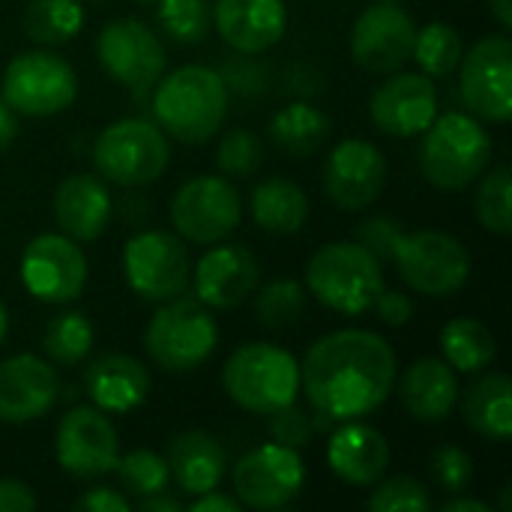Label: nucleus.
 Listing matches in <instances>:
<instances>
[{
	"label": "nucleus",
	"mask_w": 512,
	"mask_h": 512,
	"mask_svg": "<svg viewBox=\"0 0 512 512\" xmlns=\"http://www.w3.org/2000/svg\"><path fill=\"white\" fill-rule=\"evenodd\" d=\"M393 345L360 327L318 339L300 363V387L309 405L336 423L378 411L396 384Z\"/></svg>",
	"instance_id": "f257e3e1"
},
{
	"label": "nucleus",
	"mask_w": 512,
	"mask_h": 512,
	"mask_svg": "<svg viewBox=\"0 0 512 512\" xmlns=\"http://www.w3.org/2000/svg\"><path fill=\"white\" fill-rule=\"evenodd\" d=\"M228 114V81L222 72L186 63L174 72H162L153 90V117L156 126L177 138L180 144L210 141Z\"/></svg>",
	"instance_id": "f03ea898"
},
{
	"label": "nucleus",
	"mask_w": 512,
	"mask_h": 512,
	"mask_svg": "<svg viewBox=\"0 0 512 512\" xmlns=\"http://www.w3.org/2000/svg\"><path fill=\"white\" fill-rule=\"evenodd\" d=\"M492 159V135L474 114L447 111L423 129L420 168L423 177L444 192L468 189Z\"/></svg>",
	"instance_id": "7ed1b4c3"
},
{
	"label": "nucleus",
	"mask_w": 512,
	"mask_h": 512,
	"mask_svg": "<svg viewBox=\"0 0 512 512\" xmlns=\"http://www.w3.org/2000/svg\"><path fill=\"white\" fill-rule=\"evenodd\" d=\"M306 291L339 315H363L384 291V270L357 240L327 243L306 264Z\"/></svg>",
	"instance_id": "20e7f679"
},
{
	"label": "nucleus",
	"mask_w": 512,
	"mask_h": 512,
	"mask_svg": "<svg viewBox=\"0 0 512 512\" xmlns=\"http://www.w3.org/2000/svg\"><path fill=\"white\" fill-rule=\"evenodd\" d=\"M222 387L234 405H240L249 414L267 417L297 402L300 363L279 345L249 342L228 357L222 369Z\"/></svg>",
	"instance_id": "39448f33"
},
{
	"label": "nucleus",
	"mask_w": 512,
	"mask_h": 512,
	"mask_svg": "<svg viewBox=\"0 0 512 512\" xmlns=\"http://www.w3.org/2000/svg\"><path fill=\"white\" fill-rule=\"evenodd\" d=\"M219 345V327L213 312L198 297H171L159 303L144 330L147 357L165 369L186 375L210 360Z\"/></svg>",
	"instance_id": "423d86ee"
},
{
	"label": "nucleus",
	"mask_w": 512,
	"mask_h": 512,
	"mask_svg": "<svg viewBox=\"0 0 512 512\" xmlns=\"http://www.w3.org/2000/svg\"><path fill=\"white\" fill-rule=\"evenodd\" d=\"M171 159V147L165 132L153 120L123 117L105 126L93 144L96 174L123 189H141L156 183Z\"/></svg>",
	"instance_id": "0eeeda50"
},
{
	"label": "nucleus",
	"mask_w": 512,
	"mask_h": 512,
	"mask_svg": "<svg viewBox=\"0 0 512 512\" xmlns=\"http://www.w3.org/2000/svg\"><path fill=\"white\" fill-rule=\"evenodd\" d=\"M390 261L399 267L405 285L423 297H450L471 279V255L447 231H402Z\"/></svg>",
	"instance_id": "6e6552de"
},
{
	"label": "nucleus",
	"mask_w": 512,
	"mask_h": 512,
	"mask_svg": "<svg viewBox=\"0 0 512 512\" xmlns=\"http://www.w3.org/2000/svg\"><path fill=\"white\" fill-rule=\"evenodd\" d=\"M0 96L15 114L51 117L75 102L78 78L63 57L51 51H24L3 69Z\"/></svg>",
	"instance_id": "1a4fd4ad"
},
{
	"label": "nucleus",
	"mask_w": 512,
	"mask_h": 512,
	"mask_svg": "<svg viewBox=\"0 0 512 512\" xmlns=\"http://www.w3.org/2000/svg\"><path fill=\"white\" fill-rule=\"evenodd\" d=\"M240 219H243V201L225 174L192 177L171 198L174 234L198 246H213L228 240L237 231Z\"/></svg>",
	"instance_id": "9d476101"
},
{
	"label": "nucleus",
	"mask_w": 512,
	"mask_h": 512,
	"mask_svg": "<svg viewBox=\"0 0 512 512\" xmlns=\"http://www.w3.org/2000/svg\"><path fill=\"white\" fill-rule=\"evenodd\" d=\"M123 276L147 303H165L189 288V249L171 231H138L123 246Z\"/></svg>",
	"instance_id": "9b49d317"
},
{
	"label": "nucleus",
	"mask_w": 512,
	"mask_h": 512,
	"mask_svg": "<svg viewBox=\"0 0 512 512\" xmlns=\"http://www.w3.org/2000/svg\"><path fill=\"white\" fill-rule=\"evenodd\" d=\"M231 483L234 498L243 507L258 512L282 510L300 495L306 483V465L300 459V450L270 441L240 456L231 471Z\"/></svg>",
	"instance_id": "f8f14e48"
},
{
	"label": "nucleus",
	"mask_w": 512,
	"mask_h": 512,
	"mask_svg": "<svg viewBox=\"0 0 512 512\" xmlns=\"http://www.w3.org/2000/svg\"><path fill=\"white\" fill-rule=\"evenodd\" d=\"M459 90L468 111L486 123H507L512 117V42L507 33L483 36L462 54Z\"/></svg>",
	"instance_id": "ddd939ff"
},
{
	"label": "nucleus",
	"mask_w": 512,
	"mask_h": 512,
	"mask_svg": "<svg viewBox=\"0 0 512 512\" xmlns=\"http://www.w3.org/2000/svg\"><path fill=\"white\" fill-rule=\"evenodd\" d=\"M99 66L123 87L150 90L165 72V45L153 27L138 18H114L96 36Z\"/></svg>",
	"instance_id": "4468645a"
},
{
	"label": "nucleus",
	"mask_w": 512,
	"mask_h": 512,
	"mask_svg": "<svg viewBox=\"0 0 512 512\" xmlns=\"http://www.w3.org/2000/svg\"><path fill=\"white\" fill-rule=\"evenodd\" d=\"M57 465L75 480H96L114 471L120 459V438L114 423L96 405L72 408L60 417L54 432Z\"/></svg>",
	"instance_id": "2eb2a0df"
},
{
	"label": "nucleus",
	"mask_w": 512,
	"mask_h": 512,
	"mask_svg": "<svg viewBox=\"0 0 512 512\" xmlns=\"http://www.w3.org/2000/svg\"><path fill=\"white\" fill-rule=\"evenodd\" d=\"M21 282L42 303H72L87 285V258L66 234H39L24 246Z\"/></svg>",
	"instance_id": "dca6fc26"
},
{
	"label": "nucleus",
	"mask_w": 512,
	"mask_h": 512,
	"mask_svg": "<svg viewBox=\"0 0 512 512\" xmlns=\"http://www.w3.org/2000/svg\"><path fill=\"white\" fill-rule=\"evenodd\" d=\"M417 24L399 3L363 9L351 27V57L360 69L390 75L411 60Z\"/></svg>",
	"instance_id": "f3484780"
},
{
	"label": "nucleus",
	"mask_w": 512,
	"mask_h": 512,
	"mask_svg": "<svg viewBox=\"0 0 512 512\" xmlns=\"http://www.w3.org/2000/svg\"><path fill=\"white\" fill-rule=\"evenodd\" d=\"M387 186L384 153L363 138L339 141L324 162V189L339 210H366Z\"/></svg>",
	"instance_id": "a211bd4d"
},
{
	"label": "nucleus",
	"mask_w": 512,
	"mask_h": 512,
	"mask_svg": "<svg viewBox=\"0 0 512 512\" xmlns=\"http://www.w3.org/2000/svg\"><path fill=\"white\" fill-rule=\"evenodd\" d=\"M372 123L393 138H414L438 117V87L423 72H390L369 99Z\"/></svg>",
	"instance_id": "6ab92c4d"
},
{
	"label": "nucleus",
	"mask_w": 512,
	"mask_h": 512,
	"mask_svg": "<svg viewBox=\"0 0 512 512\" xmlns=\"http://www.w3.org/2000/svg\"><path fill=\"white\" fill-rule=\"evenodd\" d=\"M261 279V267L258 258L240 246V243H213V249H207L189 282L195 297L207 306V309H237L243 306Z\"/></svg>",
	"instance_id": "aec40b11"
},
{
	"label": "nucleus",
	"mask_w": 512,
	"mask_h": 512,
	"mask_svg": "<svg viewBox=\"0 0 512 512\" xmlns=\"http://www.w3.org/2000/svg\"><path fill=\"white\" fill-rule=\"evenodd\" d=\"M60 396L54 363L36 354H15L0 363V423L24 426L45 417Z\"/></svg>",
	"instance_id": "412c9836"
},
{
	"label": "nucleus",
	"mask_w": 512,
	"mask_h": 512,
	"mask_svg": "<svg viewBox=\"0 0 512 512\" xmlns=\"http://www.w3.org/2000/svg\"><path fill=\"white\" fill-rule=\"evenodd\" d=\"M213 27L237 54L270 51L288 27L285 0H216Z\"/></svg>",
	"instance_id": "4be33fe9"
},
{
	"label": "nucleus",
	"mask_w": 512,
	"mask_h": 512,
	"mask_svg": "<svg viewBox=\"0 0 512 512\" xmlns=\"http://www.w3.org/2000/svg\"><path fill=\"white\" fill-rule=\"evenodd\" d=\"M393 450L390 441L369 423L360 420H345L327 444V465L330 471L357 489L375 486L378 480H384L387 468H390Z\"/></svg>",
	"instance_id": "5701e85b"
},
{
	"label": "nucleus",
	"mask_w": 512,
	"mask_h": 512,
	"mask_svg": "<svg viewBox=\"0 0 512 512\" xmlns=\"http://www.w3.org/2000/svg\"><path fill=\"white\" fill-rule=\"evenodd\" d=\"M54 219L60 234L90 243L105 234L111 219V192L99 174H69L54 189Z\"/></svg>",
	"instance_id": "b1692460"
},
{
	"label": "nucleus",
	"mask_w": 512,
	"mask_h": 512,
	"mask_svg": "<svg viewBox=\"0 0 512 512\" xmlns=\"http://www.w3.org/2000/svg\"><path fill=\"white\" fill-rule=\"evenodd\" d=\"M84 393L99 411L126 414L147 402L150 372L138 357L108 351L84 369Z\"/></svg>",
	"instance_id": "393cba45"
},
{
	"label": "nucleus",
	"mask_w": 512,
	"mask_h": 512,
	"mask_svg": "<svg viewBox=\"0 0 512 512\" xmlns=\"http://www.w3.org/2000/svg\"><path fill=\"white\" fill-rule=\"evenodd\" d=\"M459 393L456 369L444 357L414 360L399 381V399L417 423H444L459 405Z\"/></svg>",
	"instance_id": "a878e982"
},
{
	"label": "nucleus",
	"mask_w": 512,
	"mask_h": 512,
	"mask_svg": "<svg viewBox=\"0 0 512 512\" xmlns=\"http://www.w3.org/2000/svg\"><path fill=\"white\" fill-rule=\"evenodd\" d=\"M165 462L177 489L195 498L210 489H219L228 456H225V447L213 435L192 429V432H180L171 438Z\"/></svg>",
	"instance_id": "bb28decb"
},
{
	"label": "nucleus",
	"mask_w": 512,
	"mask_h": 512,
	"mask_svg": "<svg viewBox=\"0 0 512 512\" xmlns=\"http://www.w3.org/2000/svg\"><path fill=\"white\" fill-rule=\"evenodd\" d=\"M468 426L498 444H507L512 435V384L504 372H489L477 378L462 399Z\"/></svg>",
	"instance_id": "cd10ccee"
},
{
	"label": "nucleus",
	"mask_w": 512,
	"mask_h": 512,
	"mask_svg": "<svg viewBox=\"0 0 512 512\" xmlns=\"http://www.w3.org/2000/svg\"><path fill=\"white\" fill-rule=\"evenodd\" d=\"M252 219L267 234H297L309 219L306 192L288 177H267L252 189Z\"/></svg>",
	"instance_id": "c85d7f7f"
},
{
	"label": "nucleus",
	"mask_w": 512,
	"mask_h": 512,
	"mask_svg": "<svg viewBox=\"0 0 512 512\" xmlns=\"http://www.w3.org/2000/svg\"><path fill=\"white\" fill-rule=\"evenodd\" d=\"M273 144L288 156H312L333 132L330 117L315 108L312 102H291L282 105L267 126Z\"/></svg>",
	"instance_id": "c756f323"
},
{
	"label": "nucleus",
	"mask_w": 512,
	"mask_h": 512,
	"mask_svg": "<svg viewBox=\"0 0 512 512\" xmlns=\"http://www.w3.org/2000/svg\"><path fill=\"white\" fill-rule=\"evenodd\" d=\"M441 354L456 372L477 375L498 357L495 333L480 318H453L441 330Z\"/></svg>",
	"instance_id": "7c9ffc66"
},
{
	"label": "nucleus",
	"mask_w": 512,
	"mask_h": 512,
	"mask_svg": "<svg viewBox=\"0 0 512 512\" xmlns=\"http://www.w3.org/2000/svg\"><path fill=\"white\" fill-rule=\"evenodd\" d=\"M84 27L78 0H30L24 9V33L39 45H63Z\"/></svg>",
	"instance_id": "2f4dec72"
},
{
	"label": "nucleus",
	"mask_w": 512,
	"mask_h": 512,
	"mask_svg": "<svg viewBox=\"0 0 512 512\" xmlns=\"http://www.w3.org/2000/svg\"><path fill=\"white\" fill-rule=\"evenodd\" d=\"M462 54H465V42H462L459 30L453 24H447V21H429L414 36L411 60H417L423 75L447 78V75H453L459 69Z\"/></svg>",
	"instance_id": "473e14b6"
},
{
	"label": "nucleus",
	"mask_w": 512,
	"mask_h": 512,
	"mask_svg": "<svg viewBox=\"0 0 512 512\" xmlns=\"http://www.w3.org/2000/svg\"><path fill=\"white\" fill-rule=\"evenodd\" d=\"M93 348V327L84 312H63L48 321L42 351L54 366H78Z\"/></svg>",
	"instance_id": "72a5a7b5"
},
{
	"label": "nucleus",
	"mask_w": 512,
	"mask_h": 512,
	"mask_svg": "<svg viewBox=\"0 0 512 512\" xmlns=\"http://www.w3.org/2000/svg\"><path fill=\"white\" fill-rule=\"evenodd\" d=\"M306 312V288L297 279H273L255 297V318L267 330H288Z\"/></svg>",
	"instance_id": "f704fd0d"
},
{
	"label": "nucleus",
	"mask_w": 512,
	"mask_h": 512,
	"mask_svg": "<svg viewBox=\"0 0 512 512\" xmlns=\"http://www.w3.org/2000/svg\"><path fill=\"white\" fill-rule=\"evenodd\" d=\"M114 474L126 492V498H150L156 492H168L171 483V471L165 456L153 453V450H132L129 456H120L114 465Z\"/></svg>",
	"instance_id": "c9c22d12"
},
{
	"label": "nucleus",
	"mask_w": 512,
	"mask_h": 512,
	"mask_svg": "<svg viewBox=\"0 0 512 512\" xmlns=\"http://www.w3.org/2000/svg\"><path fill=\"white\" fill-rule=\"evenodd\" d=\"M480 189H477V219L486 231L507 237L512 231V210H510V168L498 165L489 174H480Z\"/></svg>",
	"instance_id": "e433bc0d"
},
{
	"label": "nucleus",
	"mask_w": 512,
	"mask_h": 512,
	"mask_svg": "<svg viewBox=\"0 0 512 512\" xmlns=\"http://www.w3.org/2000/svg\"><path fill=\"white\" fill-rule=\"evenodd\" d=\"M159 27L168 33V39L180 45L201 42L213 24L207 0H159L156 3Z\"/></svg>",
	"instance_id": "4c0bfd02"
},
{
	"label": "nucleus",
	"mask_w": 512,
	"mask_h": 512,
	"mask_svg": "<svg viewBox=\"0 0 512 512\" xmlns=\"http://www.w3.org/2000/svg\"><path fill=\"white\" fill-rule=\"evenodd\" d=\"M264 162V147L258 141L255 132L249 129H228L219 141L216 150V168L228 177V180H246L252 177Z\"/></svg>",
	"instance_id": "58836bf2"
},
{
	"label": "nucleus",
	"mask_w": 512,
	"mask_h": 512,
	"mask_svg": "<svg viewBox=\"0 0 512 512\" xmlns=\"http://www.w3.org/2000/svg\"><path fill=\"white\" fill-rule=\"evenodd\" d=\"M372 512H426L432 510L429 489L417 483L414 477H393V480H378V489L369 498Z\"/></svg>",
	"instance_id": "ea45409f"
},
{
	"label": "nucleus",
	"mask_w": 512,
	"mask_h": 512,
	"mask_svg": "<svg viewBox=\"0 0 512 512\" xmlns=\"http://www.w3.org/2000/svg\"><path fill=\"white\" fill-rule=\"evenodd\" d=\"M432 477L444 492L462 495L474 480V462L462 447H438L432 453Z\"/></svg>",
	"instance_id": "a19ab883"
},
{
	"label": "nucleus",
	"mask_w": 512,
	"mask_h": 512,
	"mask_svg": "<svg viewBox=\"0 0 512 512\" xmlns=\"http://www.w3.org/2000/svg\"><path fill=\"white\" fill-rule=\"evenodd\" d=\"M267 417H270L267 429H270V438L276 444L291 447V450H303L312 441V420L303 408H297V402H291V405H285Z\"/></svg>",
	"instance_id": "79ce46f5"
},
{
	"label": "nucleus",
	"mask_w": 512,
	"mask_h": 512,
	"mask_svg": "<svg viewBox=\"0 0 512 512\" xmlns=\"http://www.w3.org/2000/svg\"><path fill=\"white\" fill-rule=\"evenodd\" d=\"M399 234H402V225L393 216H372L354 228V240L366 246L378 261H390Z\"/></svg>",
	"instance_id": "37998d69"
},
{
	"label": "nucleus",
	"mask_w": 512,
	"mask_h": 512,
	"mask_svg": "<svg viewBox=\"0 0 512 512\" xmlns=\"http://www.w3.org/2000/svg\"><path fill=\"white\" fill-rule=\"evenodd\" d=\"M372 309L378 312V318L387 324V327H405L414 315V303L405 291H381L372 303Z\"/></svg>",
	"instance_id": "c03bdc74"
},
{
	"label": "nucleus",
	"mask_w": 512,
	"mask_h": 512,
	"mask_svg": "<svg viewBox=\"0 0 512 512\" xmlns=\"http://www.w3.org/2000/svg\"><path fill=\"white\" fill-rule=\"evenodd\" d=\"M75 510L87 512H126L129 510V498L120 495L117 489H105V486H96L90 492H84L81 498H75L72 504Z\"/></svg>",
	"instance_id": "a18cd8bd"
},
{
	"label": "nucleus",
	"mask_w": 512,
	"mask_h": 512,
	"mask_svg": "<svg viewBox=\"0 0 512 512\" xmlns=\"http://www.w3.org/2000/svg\"><path fill=\"white\" fill-rule=\"evenodd\" d=\"M36 495L21 480H0V512L36 510Z\"/></svg>",
	"instance_id": "49530a36"
},
{
	"label": "nucleus",
	"mask_w": 512,
	"mask_h": 512,
	"mask_svg": "<svg viewBox=\"0 0 512 512\" xmlns=\"http://www.w3.org/2000/svg\"><path fill=\"white\" fill-rule=\"evenodd\" d=\"M243 504L219 489H210L204 495H195V501L189 504V512H240Z\"/></svg>",
	"instance_id": "de8ad7c7"
},
{
	"label": "nucleus",
	"mask_w": 512,
	"mask_h": 512,
	"mask_svg": "<svg viewBox=\"0 0 512 512\" xmlns=\"http://www.w3.org/2000/svg\"><path fill=\"white\" fill-rule=\"evenodd\" d=\"M18 114L6 105V99L0 96V153L6 147H12V141L18 138Z\"/></svg>",
	"instance_id": "09e8293b"
},
{
	"label": "nucleus",
	"mask_w": 512,
	"mask_h": 512,
	"mask_svg": "<svg viewBox=\"0 0 512 512\" xmlns=\"http://www.w3.org/2000/svg\"><path fill=\"white\" fill-rule=\"evenodd\" d=\"M138 510L141 512H180L183 510V504H180V498H174V495L156 492V495H150V498H141V501H138Z\"/></svg>",
	"instance_id": "8fccbe9b"
},
{
	"label": "nucleus",
	"mask_w": 512,
	"mask_h": 512,
	"mask_svg": "<svg viewBox=\"0 0 512 512\" xmlns=\"http://www.w3.org/2000/svg\"><path fill=\"white\" fill-rule=\"evenodd\" d=\"M444 512H492L489 504H483V501H471V498H453V501H447Z\"/></svg>",
	"instance_id": "3c124183"
},
{
	"label": "nucleus",
	"mask_w": 512,
	"mask_h": 512,
	"mask_svg": "<svg viewBox=\"0 0 512 512\" xmlns=\"http://www.w3.org/2000/svg\"><path fill=\"white\" fill-rule=\"evenodd\" d=\"M489 9H492V15L498 18V24H501L504 30H510L512 27V0H489Z\"/></svg>",
	"instance_id": "603ef678"
},
{
	"label": "nucleus",
	"mask_w": 512,
	"mask_h": 512,
	"mask_svg": "<svg viewBox=\"0 0 512 512\" xmlns=\"http://www.w3.org/2000/svg\"><path fill=\"white\" fill-rule=\"evenodd\" d=\"M6 330H9V312H6V306L0 303V342L6 339Z\"/></svg>",
	"instance_id": "864d4df0"
},
{
	"label": "nucleus",
	"mask_w": 512,
	"mask_h": 512,
	"mask_svg": "<svg viewBox=\"0 0 512 512\" xmlns=\"http://www.w3.org/2000/svg\"><path fill=\"white\" fill-rule=\"evenodd\" d=\"M135 3H144V6H156L159 0H135Z\"/></svg>",
	"instance_id": "5fc2aeb1"
},
{
	"label": "nucleus",
	"mask_w": 512,
	"mask_h": 512,
	"mask_svg": "<svg viewBox=\"0 0 512 512\" xmlns=\"http://www.w3.org/2000/svg\"><path fill=\"white\" fill-rule=\"evenodd\" d=\"M378 3H405V0H378Z\"/></svg>",
	"instance_id": "6e6d98bb"
}]
</instances>
